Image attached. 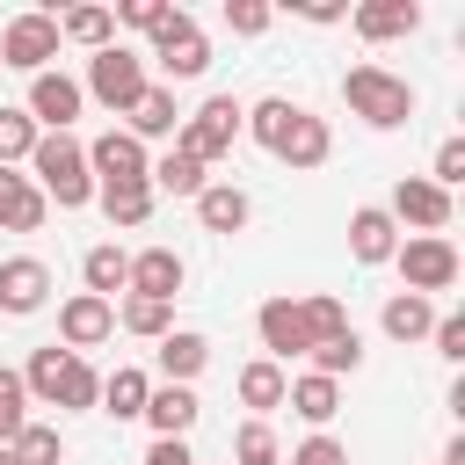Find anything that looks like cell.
I'll return each instance as SVG.
<instances>
[{"instance_id":"cell-26","label":"cell","mask_w":465,"mask_h":465,"mask_svg":"<svg viewBox=\"0 0 465 465\" xmlns=\"http://www.w3.org/2000/svg\"><path fill=\"white\" fill-rule=\"evenodd\" d=\"M51 218V203H44V189L29 182V174H15V167H0V225L7 232H36Z\"/></svg>"},{"instance_id":"cell-6","label":"cell","mask_w":465,"mask_h":465,"mask_svg":"<svg viewBox=\"0 0 465 465\" xmlns=\"http://www.w3.org/2000/svg\"><path fill=\"white\" fill-rule=\"evenodd\" d=\"M80 94L124 116V109L145 94V51H131V44H109V51H94V58H87V80H80Z\"/></svg>"},{"instance_id":"cell-45","label":"cell","mask_w":465,"mask_h":465,"mask_svg":"<svg viewBox=\"0 0 465 465\" xmlns=\"http://www.w3.org/2000/svg\"><path fill=\"white\" fill-rule=\"evenodd\" d=\"M298 15H305V22H341V7H334V0H305Z\"/></svg>"},{"instance_id":"cell-27","label":"cell","mask_w":465,"mask_h":465,"mask_svg":"<svg viewBox=\"0 0 465 465\" xmlns=\"http://www.w3.org/2000/svg\"><path fill=\"white\" fill-rule=\"evenodd\" d=\"M80 283H87V298H109V305H116V291L131 283V254H124L116 240H94V247L80 254Z\"/></svg>"},{"instance_id":"cell-41","label":"cell","mask_w":465,"mask_h":465,"mask_svg":"<svg viewBox=\"0 0 465 465\" xmlns=\"http://www.w3.org/2000/svg\"><path fill=\"white\" fill-rule=\"evenodd\" d=\"M429 341H436V356H443V363H465V312H436Z\"/></svg>"},{"instance_id":"cell-14","label":"cell","mask_w":465,"mask_h":465,"mask_svg":"<svg viewBox=\"0 0 465 465\" xmlns=\"http://www.w3.org/2000/svg\"><path fill=\"white\" fill-rule=\"evenodd\" d=\"M182 283H189V262H182L174 247H138V254H131V283H124V298H160V305H174Z\"/></svg>"},{"instance_id":"cell-2","label":"cell","mask_w":465,"mask_h":465,"mask_svg":"<svg viewBox=\"0 0 465 465\" xmlns=\"http://www.w3.org/2000/svg\"><path fill=\"white\" fill-rule=\"evenodd\" d=\"M22 385H29V400H44V407H94V400H102V371H94L87 356L58 349V341L22 363Z\"/></svg>"},{"instance_id":"cell-13","label":"cell","mask_w":465,"mask_h":465,"mask_svg":"<svg viewBox=\"0 0 465 465\" xmlns=\"http://www.w3.org/2000/svg\"><path fill=\"white\" fill-rule=\"evenodd\" d=\"M254 334L269 349V363H291V356H312V334H305V305L298 298H269L254 312Z\"/></svg>"},{"instance_id":"cell-21","label":"cell","mask_w":465,"mask_h":465,"mask_svg":"<svg viewBox=\"0 0 465 465\" xmlns=\"http://www.w3.org/2000/svg\"><path fill=\"white\" fill-rule=\"evenodd\" d=\"M196 414H203L196 385H153L138 421H153V436H189V429H196Z\"/></svg>"},{"instance_id":"cell-28","label":"cell","mask_w":465,"mask_h":465,"mask_svg":"<svg viewBox=\"0 0 465 465\" xmlns=\"http://www.w3.org/2000/svg\"><path fill=\"white\" fill-rule=\"evenodd\" d=\"M58 44H80L87 58L109 51V44H116V7H94V0H87V7H65V15H58Z\"/></svg>"},{"instance_id":"cell-4","label":"cell","mask_w":465,"mask_h":465,"mask_svg":"<svg viewBox=\"0 0 465 465\" xmlns=\"http://www.w3.org/2000/svg\"><path fill=\"white\" fill-rule=\"evenodd\" d=\"M392 269H400V283L414 291V298H436V291H450L458 283V247H450V232H407L400 247H392Z\"/></svg>"},{"instance_id":"cell-11","label":"cell","mask_w":465,"mask_h":465,"mask_svg":"<svg viewBox=\"0 0 465 465\" xmlns=\"http://www.w3.org/2000/svg\"><path fill=\"white\" fill-rule=\"evenodd\" d=\"M87 109V94H80V80L73 73H36L29 80V102H22V116L36 124V131H73V116Z\"/></svg>"},{"instance_id":"cell-22","label":"cell","mask_w":465,"mask_h":465,"mask_svg":"<svg viewBox=\"0 0 465 465\" xmlns=\"http://www.w3.org/2000/svg\"><path fill=\"white\" fill-rule=\"evenodd\" d=\"M349 22H356L363 44H392V36H414V29H421V7H414V0H363Z\"/></svg>"},{"instance_id":"cell-30","label":"cell","mask_w":465,"mask_h":465,"mask_svg":"<svg viewBox=\"0 0 465 465\" xmlns=\"http://www.w3.org/2000/svg\"><path fill=\"white\" fill-rule=\"evenodd\" d=\"M145 182H153V196H189V203H196V189L211 182V167H203V160H189L182 145H167V153L153 160V174H145Z\"/></svg>"},{"instance_id":"cell-44","label":"cell","mask_w":465,"mask_h":465,"mask_svg":"<svg viewBox=\"0 0 465 465\" xmlns=\"http://www.w3.org/2000/svg\"><path fill=\"white\" fill-rule=\"evenodd\" d=\"M138 465H196V458H189V436H153V450Z\"/></svg>"},{"instance_id":"cell-16","label":"cell","mask_w":465,"mask_h":465,"mask_svg":"<svg viewBox=\"0 0 465 465\" xmlns=\"http://www.w3.org/2000/svg\"><path fill=\"white\" fill-rule=\"evenodd\" d=\"M44 298H51V262L7 254V262H0V312L29 320V312H44Z\"/></svg>"},{"instance_id":"cell-24","label":"cell","mask_w":465,"mask_h":465,"mask_svg":"<svg viewBox=\"0 0 465 465\" xmlns=\"http://www.w3.org/2000/svg\"><path fill=\"white\" fill-rule=\"evenodd\" d=\"M160 385H196V371L211 363V341L196 334V327H174V334H160Z\"/></svg>"},{"instance_id":"cell-25","label":"cell","mask_w":465,"mask_h":465,"mask_svg":"<svg viewBox=\"0 0 465 465\" xmlns=\"http://www.w3.org/2000/svg\"><path fill=\"white\" fill-rule=\"evenodd\" d=\"M283 407H291L298 421H312V429H327V421L341 414V385H334V378H320V371H298V378L283 385Z\"/></svg>"},{"instance_id":"cell-39","label":"cell","mask_w":465,"mask_h":465,"mask_svg":"<svg viewBox=\"0 0 465 465\" xmlns=\"http://www.w3.org/2000/svg\"><path fill=\"white\" fill-rule=\"evenodd\" d=\"M283 465H349V450H341V436H327V429H312Z\"/></svg>"},{"instance_id":"cell-18","label":"cell","mask_w":465,"mask_h":465,"mask_svg":"<svg viewBox=\"0 0 465 465\" xmlns=\"http://www.w3.org/2000/svg\"><path fill=\"white\" fill-rule=\"evenodd\" d=\"M124 116H131L124 131H131L138 145H145V138H174V131H182V102H174V87H160V80H145V94H138Z\"/></svg>"},{"instance_id":"cell-23","label":"cell","mask_w":465,"mask_h":465,"mask_svg":"<svg viewBox=\"0 0 465 465\" xmlns=\"http://www.w3.org/2000/svg\"><path fill=\"white\" fill-rule=\"evenodd\" d=\"M378 327H385V341H400V349H414V341H429V327H436V298H414V291H392V298H385V312H378Z\"/></svg>"},{"instance_id":"cell-5","label":"cell","mask_w":465,"mask_h":465,"mask_svg":"<svg viewBox=\"0 0 465 465\" xmlns=\"http://www.w3.org/2000/svg\"><path fill=\"white\" fill-rule=\"evenodd\" d=\"M240 116H247V102H232V94H211V102H196L189 116H182V131H174V145L189 153V160H225L232 145H240Z\"/></svg>"},{"instance_id":"cell-43","label":"cell","mask_w":465,"mask_h":465,"mask_svg":"<svg viewBox=\"0 0 465 465\" xmlns=\"http://www.w3.org/2000/svg\"><path fill=\"white\" fill-rule=\"evenodd\" d=\"M167 15H174L167 0H124V7H116V22H124V29H145V36H153Z\"/></svg>"},{"instance_id":"cell-32","label":"cell","mask_w":465,"mask_h":465,"mask_svg":"<svg viewBox=\"0 0 465 465\" xmlns=\"http://www.w3.org/2000/svg\"><path fill=\"white\" fill-rule=\"evenodd\" d=\"M7 450H15V465H65V429L29 414V421H22V436H15Z\"/></svg>"},{"instance_id":"cell-8","label":"cell","mask_w":465,"mask_h":465,"mask_svg":"<svg viewBox=\"0 0 465 465\" xmlns=\"http://www.w3.org/2000/svg\"><path fill=\"white\" fill-rule=\"evenodd\" d=\"M51 58H58V15H44V7H29V15H15L7 29H0V65H15V73H51Z\"/></svg>"},{"instance_id":"cell-36","label":"cell","mask_w":465,"mask_h":465,"mask_svg":"<svg viewBox=\"0 0 465 465\" xmlns=\"http://www.w3.org/2000/svg\"><path fill=\"white\" fill-rule=\"evenodd\" d=\"M232 465H283L276 429H269V421H240V436H232Z\"/></svg>"},{"instance_id":"cell-42","label":"cell","mask_w":465,"mask_h":465,"mask_svg":"<svg viewBox=\"0 0 465 465\" xmlns=\"http://www.w3.org/2000/svg\"><path fill=\"white\" fill-rule=\"evenodd\" d=\"M429 182H436V189H458V182H465V138H443V145H436Z\"/></svg>"},{"instance_id":"cell-9","label":"cell","mask_w":465,"mask_h":465,"mask_svg":"<svg viewBox=\"0 0 465 465\" xmlns=\"http://www.w3.org/2000/svg\"><path fill=\"white\" fill-rule=\"evenodd\" d=\"M87 174H94V189H131V182H145L153 174V153L131 138V131H102V138H87Z\"/></svg>"},{"instance_id":"cell-19","label":"cell","mask_w":465,"mask_h":465,"mask_svg":"<svg viewBox=\"0 0 465 465\" xmlns=\"http://www.w3.org/2000/svg\"><path fill=\"white\" fill-rule=\"evenodd\" d=\"M247 218H254V196L240 182H203L196 189V225L203 232H240Z\"/></svg>"},{"instance_id":"cell-37","label":"cell","mask_w":465,"mask_h":465,"mask_svg":"<svg viewBox=\"0 0 465 465\" xmlns=\"http://www.w3.org/2000/svg\"><path fill=\"white\" fill-rule=\"evenodd\" d=\"M22 421H29V385H22V371L0 363V443H15Z\"/></svg>"},{"instance_id":"cell-35","label":"cell","mask_w":465,"mask_h":465,"mask_svg":"<svg viewBox=\"0 0 465 465\" xmlns=\"http://www.w3.org/2000/svg\"><path fill=\"white\" fill-rule=\"evenodd\" d=\"M356 363H363V334H356V327H349V334H334V341H320V349H312V371H320V378H334V385H341V378H349V371H356Z\"/></svg>"},{"instance_id":"cell-3","label":"cell","mask_w":465,"mask_h":465,"mask_svg":"<svg viewBox=\"0 0 465 465\" xmlns=\"http://www.w3.org/2000/svg\"><path fill=\"white\" fill-rule=\"evenodd\" d=\"M341 102H349V116H363L371 131L414 124V87H407L400 73H385V65H349V73H341Z\"/></svg>"},{"instance_id":"cell-1","label":"cell","mask_w":465,"mask_h":465,"mask_svg":"<svg viewBox=\"0 0 465 465\" xmlns=\"http://www.w3.org/2000/svg\"><path fill=\"white\" fill-rule=\"evenodd\" d=\"M29 182H36V189H44V203H58V211L94 203L87 145H80L73 131H44V138H36V153H29Z\"/></svg>"},{"instance_id":"cell-20","label":"cell","mask_w":465,"mask_h":465,"mask_svg":"<svg viewBox=\"0 0 465 465\" xmlns=\"http://www.w3.org/2000/svg\"><path fill=\"white\" fill-rule=\"evenodd\" d=\"M240 407H247V421H269L276 407H283V385H291V371L283 363H269V356H254V363H240Z\"/></svg>"},{"instance_id":"cell-31","label":"cell","mask_w":465,"mask_h":465,"mask_svg":"<svg viewBox=\"0 0 465 465\" xmlns=\"http://www.w3.org/2000/svg\"><path fill=\"white\" fill-rule=\"evenodd\" d=\"M94 203H102V218L109 225H124V232H138L145 218H153V182H131V189H94Z\"/></svg>"},{"instance_id":"cell-12","label":"cell","mask_w":465,"mask_h":465,"mask_svg":"<svg viewBox=\"0 0 465 465\" xmlns=\"http://www.w3.org/2000/svg\"><path fill=\"white\" fill-rule=\"evenodd\" d=\"M327 153H334V131H327V116H312L305 102L291 109V124L276 131V145H269V160H283V167H327Z\"/></svg>"},{"instance_id":"cell-7","label":"cell","mask_w":465,"mask_h":465,"mask_svg":"<svg viewBox=\"0 0 465 465\" xmlns=\"http://www.w3.org/2000/svg\"><path fill=\"white\" fill-rule=\"evenodd\" d=\"M145 58L167 73L160 87H174V80H196V73L211 65V36L196 29V15H182V7H174V15L153 29V51H145Z\"/></svg>"},{"instance_id":"cell-29","label":"cell","mask_w":465,"mask_h":465,"mask_svg":"<svg viewBox=\"0 0 465 465\" xmlns=\"http://www.w3.org/2000/svg\"><path fill=\"white\" fill-rule=\"evenodd\" d=\"M145 392H153V378H145L138 363H116V371L102 378V400H94V407H102L109 421H138V414H145Z\"/></svg>"},{"instance_id":"cell-17","label":"cell","mask_w":465,"mask_h":465,"mask_svg":"<svg viewBox=\"0 0 465 465\" xmlns=\"http://www.w3.org/2000/svg\"><path fill=\"white\" fill-rule=\"evenodd\" d=\"M392 247H400V225L385 218V203H356V211H349V254H356L363 269H385Z\"/></svg>"},{"instance_id":"cell-40","label":"cell","mask_w":465,"mask_h":465,"mask_svg":"<svg viewBox=\"0 0 465 465\" xmlns=\"http://www.w3.org/2000/svg\"><path fill=\"white\" fill-rule=\"evenodd\" d=\"M276 22V7H262V0H225V29L232 36H262Z\"/></svg>"},{"instance_id":"cell-15","label":"cell","mask_w":465,"mask_h":465,"mask_svg":"<svg viewBox=\"0 0 465 465\" xmlns=\"http://www.w3.org/2000/svg\"><path fill=\"white\" fill-rule=\"evenodd\" d=\"M116 334V305L109 298H87V291H73L65 305H58V349H94V341H109Z\"/></svg>"},{"instance_id":"cell-10","label":"cell","mask_w":465,"mask_h":465,"mask_svg":"<svg viewBox=\"0 0 465 465\" xmlns=\"http://www.w3.org/2000/svg\"><path fill=\"white\" fill-rule=\"evenodd\" d=\"M450 211H458L450 189H436L429 174H400V182H392V203H385V218H392V225H414V232H443Z\"/></svg>"},{"instance_id":"cell-46","label":"cell","mask_w":465,"mask_h":465,"mask_svg":"<svg viewBox=\"0 0 465 465\" xmlns=\"http://www.w3.org/2000/svg\"><path fill=\"white\" fill-rule=\"evenodd\" d=\"M0 465H15V450H7V443H0Z\"/></svg>"},{"instance_id":"cell-34","label":"cell","mask_w":465,"mask_h":465,"mask_svg":"<svg viewBox=\"0 0 465 465\" xmlns=\"http://www.w3.org/2000/svg\"><path fill=\"white\" fill-rule=\"evenodd\" d=\"M298 305H305V334H312V349L334 341V334H349V305H341L334 291H305Z\"/></svg>"},{"instance_id":"cell-38","label":"cell","mask_w":465,"mask_h":465,"mask_svg":"<svg viewBox=\"0 0 465 465\" xmlns=\"http://www.w3.org/2000/svg\"><path fill=\"white\" fill-rule=\"evenodd\" d=\"M36 138H44V131H36V124L22 116V109H0V167L29 160V153H36Z\"/></svg>"},{"instance_id":"cell-33","label":"cell","mask_w":465,"mask_h":465,"mask_svg":"<svg viewBox=\"0 0 465 465\" xmlns=\"http://www.w3.org/2000/svg\"><path fill=\"white\" fill-rule=\"evenodd\" d=\"M116 327L138 334V341H160V334H174V305H160V298H124V305H116Z\"/></svg>"}]
</instances>
